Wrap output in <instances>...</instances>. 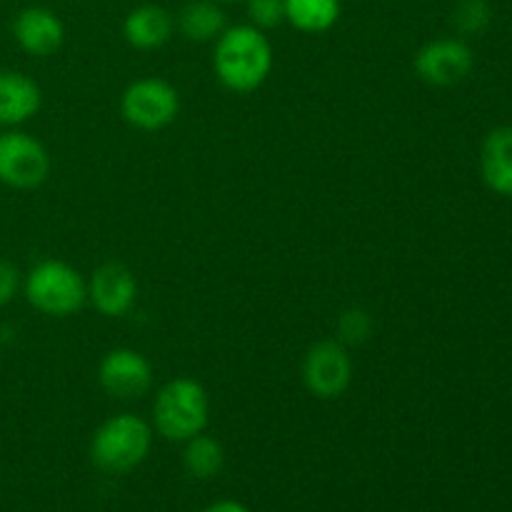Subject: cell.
<instances>
[{
	"label": "cell",
	"instance_id": "obj_1",
	"mask_svg": "<svg viewBox=\"0 0 512 512\" xmlns=\"http://www.w3.org/2000/svg\"><path fill=\"white\" fill-rule=\"evenodd\" d=\"M275 53L268 33L250 23L228 25L213 43V73L225 90L248 95L273 73Z\"/></svg>",
	"mask_w": 512,
	"mask_h": 512
},
{
	"label": "cell",
	"instance_id": "obj_2",
	"mask_svg": "<svg viewBox=\"0 0 512 512\" xmlns=\"http://www.w3.org/2000/svg\"><path fill=\"white\" fill-rule=\"evenodd\" d=\"M208 423L210 395L200 380L178 375L155 390L150 425L163 440L183 445L185 440L205 433Z\"/></svg>",
	"mask_w": 512,
	"mask_h": 512
},
{
	"label": "cell",
	"instance_id": "obj_3",
	"mask_svg": "<svg viewBox=\"0 0 512 512\" xmlns=\"http://www.w3.org/2000/svg\"><path fill=\"white\" fill-rule=\"evenodd\" d=\"M153 440L155 430L143 415L115 413L95 428L88 453L103 473L125 475L148 460Z\"/></svg>",
	"mask_w": 512,
	"mask_h": 512
},
{
	"label": "cell",
	"instance_id": "obj_4",
	"mask_svg": "<svg viewBox=\"0 0 512 512\" xmlns=\"http://www.w3.org/2000/svg\"><path fill=\"white\" fill-rule=\"evenodd\" d=\"M23 295L48 318H73L88 305V278L65 260L45 258L23 275Z\"/></svg>",
	"mask_w": 512,
	"mask_h": 512
},
{
	"label": "cell",
	"instance_id": "obj_5",
	"mask_svg": "<svg viewBox=\"0 0 512 512\" xmlns=\"http://www.w3.org/2000/svg\"><path fill=\"white\" fill-rule=\"evenodd\" d=\"M120 115L130 128L143 130V133H160L178 120V88L160 75L135 78L120 95Z\"/></svg>",
	"mask_w": 512,
	"mask_h": 512
},
{
	"label": "cell",
	"instance_id": "obj_6",
	"mask_svg": "<svg viewBox=\"0 0 512 512\" xmlns=\"http://www.w3.org/2000/svg\"><path fill=\"white\" fill-rule=\"evenodd\" d=\"M53 158L43 140L23 128L0 130V185L35 190L50 178Z\"/></svg>",
	"mask_w": 512,
	"mask_h": 512
},
{
	"label": "cell",
	"instance_id": "obj_7",
	"mask_svg": "<svg viewBox=\"0 0 512 512\" xmlns=\"http://www.w3.org/2000/svg\"><path fill=\"white\" fill-rule=\"evenodd\" d=\"M300 378L305 390L318 400H338L348 393L355 378V363L348 345L338 338H323L303 355Z\"/></svg>",
	"mask_w": 512,
	"mask_h": 512
},
{
	"label": "cell",
	"instance_id": "obj_8",
	"mask_svg": "<svg viewBox=\"0 0 512 512\" xmlns=\"http://www.w3.org/2000/svg\"><path fill=\"white\" fill-rule=\"evenodd\" d=\"M475 68L473 48L465 43V38L445 35L433 38L418 48L413 58V70L425 85L430 88H453L468 80Z\"/></svg>",
	"mask_w": 512,
	"mask_h": 512
},
{
	"label": "cell",
	"instance_id": "obj_9",
	"mask_svg": "<svg viewBox=\"0 0 512 512\" xmlns=\"http://www.w3.org/2000/svg\"><path fill=\"white\" fill-rule=\"evenodd\" d=\"M98 385L113 400H140L153 390V363L135 348H113L100 358Z\"/></svg>",
	"mask_w": 512,
	"mask_h": 512
},
{
	"label": "cell",
	"instance_id": "obj_10",
	"mask_svg": "<svg viewBox=\"0 0 512 512\" xmlns=\"http://www.w3.org/2000/svg\"><path fill=\"white\" fill-rule=\"evenodd\" d=\"M140 285L133 270L123 263L98 265L88 275V305L103 318H125L138 303Z\"/></svg>",
	"mask_w": 512,
	"mask_h": 512
},
{
	"label": "cell",
	"instance_id": "obj_11",
	"mask_svg": "<svg viewBox=\"0 0 512 512\" xmlns=\"http://www.w3.org/2000/svg\"><path fill=\"white\" fill-rule=\"evenodd\" d=\"M15 45L33 58H50L65 43V23L53 8L28 5L18 10L10 25Z\"/></svg>",
	"mask_w": 512,
	"mask_h": 512
},
{
	"label": "cell",
	"instance_id": "obj_12",
	"mask_svg": "<svg viewBox=\"0 0 512 512\" xmlns=\"http://www.w3.org/2000/svg\"><path fill=\"white\" fill-rule=\"evenodd\" d=\"M43 108V90L30 75L0 68V130L23 128Z\"/></svg>",
	"mask_w": 512,
	"mask_h": 512
},
{
	"label": "cell",
	"instance_id": "obj_13",
	"mask_svg": "<svg viewBox=\"0 0 512 512\" xmlns=\"http://www.w3.org/2000/svg\"><path fill=\"white\" fill-rule=\"evenodd\" d=\"M175 33V18L158 3L135 5L123 20V38L135 50H160Z\"/></svg>",
	"mask_w": 512,
	"mask_h": 512
},
{
	"label": "cell",
	"instance_id": "obj_14",
	"mask_svg": "<svg viewBox=\"0 0 512 512\" xmlns=\"http://www.w3.org/2000/svg\"><path fill=\"white\" fill-rule=\"evenodd\" d=\"M478 163L488 190L512 200V125H498L485 135Z\"/></svg>",
	"mask_w": 512,
	"mask_h": 512
},
{
	"label": "cell",
	"instance_id": "obj_15",
	"mask_svg": "<svg viewBox=\"0 0 512 512\" xmlns=\"http://www.w3.org/2000/svg\"><path fill=\"white\" fill-rule=\"evenodd\" d=\"M225 28L228 18L218 0H190L175 15V30L190 43H215Z\"/></svg>",
	"mask_w": 512,
	"mask_h": 512
},
{
	"label": "cell",
	"instance_id": "obj_16",
	"mask_svg": "<svg viewBox=\"0 0 512 512\" xmlns=\"http://www.w3.org/2000/svg\"><path fill=\"white\" fill-rule=\"evenodd\" d=\"M343 3L340 0H285V23L305 35L328 33L338 25Z\"/></svg>",
	"mask_w": 512,
	"mask_h": 512
},
{
	"label": "cell",
	"instance_id": "obj_17",
	"mask_svg": "<svg viewBox=\"0 0 512 512\" xmlns=\"http://www.w3.org/2000/svg\"><path fill=\"white\" fill-rule=\"evenodd\" d=\"M183 468L193 480L218 478L225 468V448L218 438L200 433L183 443Z\"/></svg>",
	"mask_w": 512,
	"mask_h": 512
},
{
	"label": "cell",
	"instance_id": "obj_18",
	"mask_svg": "<svg viewBox=\"0 0 512 512\" xmlns=\"http://www.w3.org/2000/svg\"><path fill=\"white\" fill-rule=\"evenodd\" d=\"M493 23V8L490 0H458L453 8V25L460 38H473L485 33Z\"/></svg>",
	"mask_w": 512,
	"mask_h": 512
},
{
	"label": "cell",
	"instance_id": "obj_19",
	"mask_svg": "<svg viewBox=\"0 0 512 512\" xmlns=\"http://www.w3.org/2000/svg\"><path fill=\"white\" fill-rule=\"evenodd\" d=\"M335 330H338L335 338H338L340 343L348 345V348H353V345L358 348V345L368 343L370 335H373V318H370L368 310L360 308V305H350V308H345L343 313L338 315Z\"/></svg>",
	"mask_w": 512,
	"mask_h": 512
},
{
	"label": "cell",
	"instance_id": "obj_20",
	"mask_svg": "<svg viewBox=\"0 0 512 512\" xmlns=\"http://www.w3.org/2000/svg\"><path fill=\"white\" fill-rule=\"evenodd\" d=\"M248 23L260 30H273L285 23V0H245Z\"/></svg>",
	"mask_w": 512,
	"mask_h": 512
},
{
	"label": "cell",
	"instance_id": "obj_21",
	"mask_svg": "<svg viewBox=\"0 0 512 512\" xmlns=\"http://www.w3.org/2000/svg\"><path fill=\"white\" fill-rule=\"evenodd\" d=\"M23 293V273L10 260H0V308L13 303Z\"/></svg>",
	"mask_w": 512,
	"mask_h": 512
},
{
	"label": "cell",
	"instance_id": "obj_22",
	"mask_svg": "<svg viewBox=\"0 0 512 512\" xmlns=\"http://www.w3.org/2000/svg\"><path fill=\"white\" fill-rule=\"evenodd\" d=\"M200 512H250V510L245 508L243 503H238V500H215V503H210L208 508Z\"/></svg>",
	"mask_w": 512,
	"mask_h": 512
},
{
	"label": "cell",
	"instance_id": "obj_23",
	"mask_svg": "<svg viewBox=\"0 0 512 512\" xmlns=\"http://www.w3.org/2000/svg\"><path fill=\"white\" fill-rule=\"evenodd\" d=\"M218 3H245V0H218Z\"/></svg>",
	"mask_w": 512,
	"mask_h": 512
}]
</instances>
